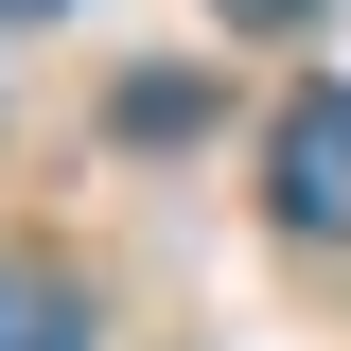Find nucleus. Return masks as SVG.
Listing matches in <instances>:
<instances>
[{
  "label": "nucleus",
  "instance_id": "nucleus-3",
  "mask_svg": "<svg viewBox=\"0 0 351 351\" xmlns=\"http://www.w3.org/2000/svg\"><path fill=\"white\" fill-rule=\"evenodd\" d=\"M193 123H211V88H193V71H141V88H123V141H193Z\"/></svg>",
  "mask_w": 351,
  "mask_h": 351
},
{
  "label": "nucleus",
  "instance_id": "nucleus-1",
  "mask_svg": "<svg viewBox=\"0 0 351 351\" xmlns=\"http://www.w3.org/2000/svg\"><path fill=\"white\" fill-rule=\"evenodd\" d=\"M263 176H281V228L351 246V88H299V106H281V141H263Z\"/></svg>",
  "mask_w": 351,
  "mask_h": 351
},
{
  "label": "nucleus",
  "instance_id": "nucleus-5",
  "mask_svg": "<svg viewBox=\"0 0 351 351\" xmlns=\"http://www.w3.org/2000/svg\"><path fill=\"white\" fill-rule=\"evenodd\" d=\"M0 18H71V0H0Z\"/></svg>",
  "mask_w": 351,
  "mask_h": 351
},
{
  "label": "nucleus",
  "instance_id": "nucleus-4",
  "mask_svg": "<svg viewBox=\"0 0 351 351\" xmlns=\"http://www.w3.org/2000/svg\"><path fill=\"white\" fill-rule=\"evenodd\" d=\"M211 18H246V36H299V18H334V0H211Z\"/></svg>",
  "mask_w": 351,
  "mask_h": 351
},
{
  "label": "nucleus",
  "instance_id": "nucleus-2",
  "mask_svg": "<svg viewBox=\"0 0 351 351\" xmlns=\"http://www.w3.org/2000/svg\"><path fill=\"white\" fill-rule=\"evenodd\" d=\"M0 351H88V281L71 263H0Z\"/></svg>",
  "mask_w": 351,
  "mask_h": 351
}]
</instances>
